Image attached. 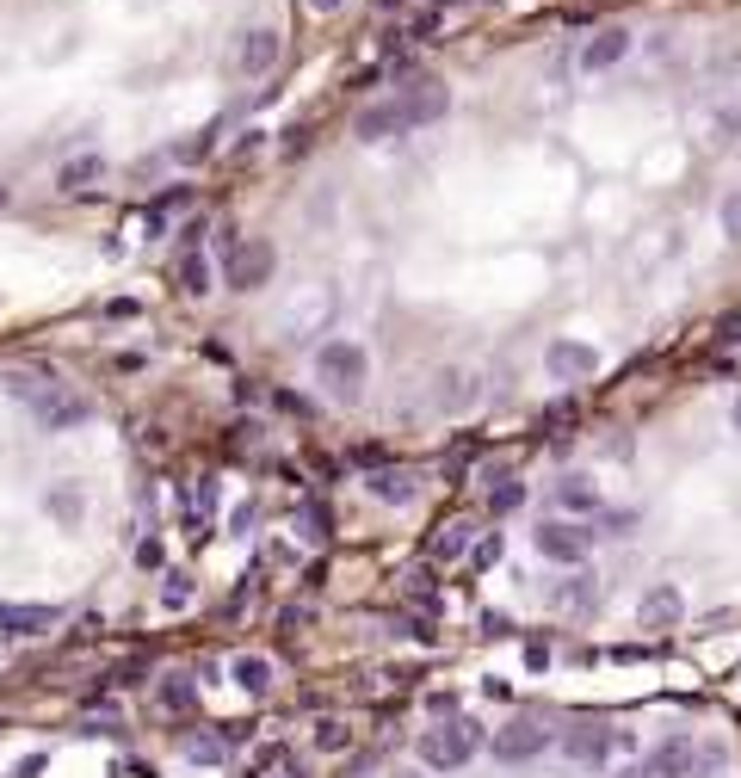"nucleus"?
<instances>
[{
  "mask_svg": "<svg viewBox=\"0 0 741 778\" xmlns=\"http://www.w3.org/2000/svg\"><path fill=\"white\" fill-rule=\"evenodd\" d=\"M297 519H303V538H328V532H334V519H328V507H322V501H303V507H297Z\"/></svg>",
  "mask_w": 741,
  "mask_h": 778,
  "instance_id": "cd10ccee",
  "label": "nucleus"
},
{
  "mask_svg": "<svg viewBox=\"0 0 741 778\" xmlns=\"http://www.w3.org/2000/svg\"><path fill=\"white\" fill-rule=\"evenodd\" d=\"M433 402H439V408H464V402H476V377H464V371H439Z\"/></svg>",
  "mask_w": 741,
  "mask_h": 778,
  "instance_id": "5701e85b",
  "label": "nucleus"
},
{
  "mask_svg": "<svg viewBox=\"0 0 741 778\" xmlns=\"http://www.w3.org/2000/svg\"><path fill=\"white\" fill-rule=\"evenodd\" d=\"M538 556L544 562H562V569H581L587 550H593V525H575V519H544L538 532H532Z\"/></svg>",
  "mask_w": 741,
  "mask_h": 778,
  "instance_id": "7ed1b4c3",
  "label": "nucleus"
},
{
  "mask_svg": "<svg viewBox=\"0 0 741 778\" xmlns=\"http://www.w3.org/2000/svg\"><path fill=\"white\" fill-rule=\"evenodd\" d=\"M735 433H741V402H735Z\"/></svg>",
  "mask_w": 741,
  "mask_h": 778,
  "instance_id": "ea45409f",
  "label": "nucleus"
},
{
  "mask_svg": "<svg viewBox=\"0 0 741 778\" xmlns=\"http://www.w3.org/2000/svg\"><path fill=\"white\" fill-rule=\"evenodd\" d=\"M525 507V482L519 476H494L488 482V513H519Z\"/></svg>",
  "mask_w": 741,
  "mask_h": 778,
  "instance_id": "b1692460",
  "label": "nucleus"
},
{
  "mask_svg": "<svg viewBox=\"0 0 741 778\" xmlns=\"http://www.w3.org/2000/svg\"><path fill=\"white\" fill-rule=\"evenodd\" d=\"M470 538H476V525L470 519H451V525H439V538L427 544V556L433 562H457V556H470Z\"/></svg>",
  "mask_w": 741,
  "mask_h": 778,
  "instance_id": "aec40b11",
  "label": "nucleus"
},
{
  "mask_svg": "<svg viewBox=\"0 0 741 778\" xmlns=\"http://www.w3.org/2000/svg\"><path fill=\"white\" fill-rule=\"evenodd\" d=\"M680 612H686V599H680V587H649L643 593V606H637V618H643V630H667V624H680Z\"/></svg>",
  "mask_w": 741,
  "mask_h": 778,
  "instance_id": "4468645a",
  "label": "nucleus"
},
{
  "mask_svg": "<svg viewBox=\"0 0 741 778\" xmlns=\"http://www.w3.org/2000/svg\"><path fill=\"white\" fill-rule=\"evenodd\" d=\"M272 272H278V247H272L266 235H247L235 254H229V285H235V291H266Z\"/></svg>",
  "mask_w": 741,
  "mask_h": 778,
  "instance_id": "20e7f679",
  "label": "nucleus"
},
{
  "mask_svg": "<svg viewBox=\"0 0 741 778\" xmlns=\"http://www.w3.org/2000/svg\"><path fill=\"white\" fill-rule=\"evenodd\" d=\"M396 99L408 105V118H414V130H420V124H439V118L451 112V93H445L439 81H414V87H402Z\"/></svg>",
  "mask_w": 741,
  "mask_h": 778,
  "instance_id": "f8f14e48",
  "label": "nucleus"
},
{
  "mask_svg": "<svg viewBox=\"0 0 741 778\" xmlns=\"http://www.w3.org/2000/svg\"><path fill=\"white\" fill-rule=\"evenodd\" d=\"M136 562H143V569H161L167 556H161V544H155V538H143V544H136Z\"/></svg>",
  "mask_w": 741,
  "mask_h": 778,
  "instance_id": "c9c22d12",
  "label": "nucleus"
},
{
  "mask_svg": "<svg viewBox=\"0 0 741 778\" xmlns=\"http://www.w3.org/2000/svg\"><path fill=\"white\" fill-rule=\"evenodd\" d=\"M278 778H303V772H297V766H285V772H278Z\"/></svg>",
  "mask_w": 741,
  "mask_h": 778,
  "instance_id": "58836bf2",
  "label": "nucleus"
},
{
  "mask_svg": "<svg viewBox=\"0 0 741 778\" xmlns=\"http://www.w3.org/2000/svg\"><path fill=\"white\" fill-rule=\"evenodd\" d=\"M44 513H50L56 525H81V519H87V488H81V482H50V488H44Z\"/></svg>",
  "mask_w": 741,
  "mask_h": 778,
  "instance_id": "dca6fc26",
  "label": "nucleus"
},
{
  "mask_svg": "<svg viewBox=\"0 0 741 778\" xmlns=\"http://www.w3.org/2000/svg\"><path fill=\"white\" fill-rule=\"evenodd\" d=\"M544 748H550V729L544 723H507V729H494V760H507V766L538 760Z\"/></svg>",
  "mask_w": 741,
  "mask_h": 778,
  "instance_id": "6e6552de",
  "label": "nucleus"
},
{
  "mask_svg": "<svg viewBox=\"0 0 741 778\" xmlns=\"http://www.w3.org/2000/svg\"><path fill=\"white\" fill-rule=\"evenodd\" d=\"M377 7H402V0H377Z\"/></svg>",
  "mask_w": 741,
  "mask_h": 778,
  "instance_id": "a19ab883",
  "label": "nucleus"
},
{
  "mask_svg": "<svg viewBox=\"0 0 741 778\" xmlns=\"http://www.w3.org/2000/svg\"><path fill=\"white\" fill-rule=\"evenodd\" d=\"M735 124H741V112H735Z\"/></svg>",
  "mask_w": 741,
  "mask_h": 778,
  "instance_id": "37998d69",
  "label": "nucleus"
},
{
  "mask_svg": "<svg viewBox=\"0 0 741 778\" xmlns=\"http://www.w3.org/2000/svg\"><path fill=\"white\" fill-rule=\"evenodd\" d=\"M346 741H352V729H346V723H334V717H328V723H315V748H322V754H340Z\"/></svg>",
  "mask_w": 741,
  "mask_h": 778,
  "instance_id": "7c9ffc66",
  "label": "nucleus"
},
{
  "mask_svg": "<svg viewBox=\"0 0 741 778\" xmlns=\"http://www.w3.org/2000/svg\"><path fill=\"white\" fill-rule=\"evenodd\" d=\"M272 62H278V31H241V44H235L241 75H266Z\"/></svg>",
  "mask_w": 741,
  "mask_h": 778,
  "instance_id": "2eb2a0df",
  "label": "nucleus"
},
{
  "mask_svg": "<svg viewBox=\"0 0 741 778\" xmlns=\"http://www.w3.org/2000/svg\"><path fill=\"white\" fill-rule=\"evenodd\" d=\"M315 383H322L334 402H359L365 383H371L365 346H359V340H328L322 352H315Z\"/></svg>",
  "mask_w": 741,
  "mask_h": 778,
  "instance_id": "f257e3e1",
  "label": "nucleus"
},
{
  "mask_svg": "<svg viewBox=\"0 0 741 778\" xmlns=\"http://www.w3.org/2000/svg\"><path fill=\"white\" fill-rule=\"evenodd\" d=\"M717 217H723V235H729V241H741V186L723 198V210H717Z\"/></svg>",
  "mask_w": 741,
  "mask_h": 778,
  "instance_id": "473e14b6",
  "label": "nucleus"
},
{
  "mask_svg": "<svg viewBox=\"0 0 741 778\" xmlns=\"http://www.w3.org/2000/svg\"><path fill=\"white\" fill-rule=\"evenodd\" d=\"M180 285H186L192 297L210 291V260H204V254H186V260H180Z\"/></svg>",
  "mask_w": 741,
  "mask_h": 778,
  "instance_id": "a878e982",
  "label": "nucleus"
},
{
  "mask_svg": "<svg viewBox=\"0 0 741 778\" xmlns=\"http://www.w3.org/2000/svg\"><path fill=\"white\" fill-rule=\"evenodd\" d=\"M309 7H315V13H340V7H346V0H309Z\"/></svg>",
  "mask_w": 741,
  "mask_h": 778,
  "instance_id": "4c0bfd02",
  "label": "nucleus"
},
{
  "mask_svg": "<svg viewBox=\"0 0 741 778\" xmlns=\"http://www.w3.org/2000/svg\"><path fill=\"white\" fill-rule=\"evenodd\" d=\"M593 599H599V587H593V575H569V581H562V587H556V606H569V612H587V606H593Z\"/></svg>",
  "mask_w": 741,
  "mask_h": 778,
  "instance_id": "393cba45",
  "label": "nucleus"
},
{
  "mask_svg": "<svg viewBox=\"0 0 741 778\" xmlns=\"http://www.w3.org/2000/svg\"><path fill=\"white\" fill-rule=\"evenodd\" d=\"M624 56H630V31L624 25H599L593 38L581 44V68L587 75H606V68H618Z\"/></svg>",
  "mask_w": 741,
  "mask_h": 778,
  "instance_id": "1a4fd4ad",
  "label": "nucleus"
},
{
  "mask_svg": "<svg viewBox=\"0 0 741 778\" xmlns=\"http://www.w3.org/2000/svg\"><path fill=\"white\" fill-rule=\"evenodd\" d=\"M569 760L575 766H606L612 760V748H618V729H599V723H587V729H569Z\"/></svg>",
  "mask_w": 741,
  "mask_h": 778,
  "instance_id": "9b49d317",
  "label": "nucleus"
},
{
  "mask_svg": "<svg viewBox=\"0 0 741 778\" xmlns=\"http://www.w3.org/2000/svg\"><path fill=\"white\" fill-rule=\"evenodd\" d=\"M698 772V741L692 735H674V741H661V748L637 766V772H624V778H692Z\"/></svg>",
  "mask_w": 741,
  "mask_h": 778,
  "instance_id": "0eeeda50",
  "label": "nucleus"
},
{
  "mask_svg": "<svg viewBox=\"0 0 741 778\" xmlns=\"http://www.w3.org/2000/svg\"><path fill=\"white\" fill-rule=\"evenodd\" d=\"M599 525H606V538H624V532H630V525H637V513H606V519H599Z\"/></svg>",
  "mask_w": 741,
  "mask_h": 778,
  "instance_id": "f704fd0d",
  "label": "nucleus"
},
{
  "mask_svg": "<svg viewBox=\"0 0 741 778\" xmlns=\"http://www.w3.org/2000/svg\"><path fill=\"white\" fill-rule=\"evenodd\" d=\"M186 754L204 760V766H217V760H229V741H223V735H192V741H186Z\"/></svg>",
  "mask_w": 741,
  "mask_h": 778,
  "instance_id": "bb28decb",
  "label": "nucleus"
},
{
  "mask_svg": "<svg viewBox=\"0 0 741 778\" xmlns=\"http://www.w3.org/2000/svg\"><path fill=\"white\" fill-rule=\"evenodd\" d=\"M50 624H56L50 606H13V599H0V636H38Z\"/></svg>",
  "mask_w": 741,
  "mask_h": 778,
  "instance_id": "f3484780",
  "label": "nucleus"
},
{
  "mask_svg": "<svg viewBox=\"0 0 741 778\" xmlns=\"http://www.w3.org/2000/svg\"><path fill=\"white\" fill-rule=\"evenodd\" d=\"M229 680H235L241 692L260 698V692L272 686V661H266V655H235V661H229Z\"/></svg>",
  "mask_w": 741,
  "mask_h": 778,
  "instance_id": "412c9836",
  "label": "nucleus"
},
{
  "mask_svg": "<svg viewBox=\"0 0 741 778\" xmlns=\"http://www.w3.org/2000/svg\"><path fill=\"white\" fill-rule=\"evenodd\" d=\"M278 408H285V414H297V420H309V402H303V396H291V389L278 396Z\"/></svg>",
  "mask_w": 741,
  "mask_h": 778,
  "instance_id": "e433bc0d",
  "label": "nucleus"
},
{
  "mask_svg": "<svg viewBox=\"0 0 741 778\" xmlns=\"http://www.w3.org/2000/svg\"><path fill=\"white\" fill-rule=\"evenodd\" d=\"M544 365H550V377H593L599 371V352L581 346V340H550Z\"/></svg>",
  "mask_w": 741,
  "mask_h": 778,
  "instance_id": "ddd939ff",
  "label": "nucleus"
},
{
  "mask_svg": "<svg viewBox=\"0 0 741 778\" xmlns=\"http://www.w3.org/2000/svg\"><path fill=\"white\" fill-rule=\"evenodd\" d=\"M204 155H210V130H204V136H192V143H180V149H173V161H186V167H192V161H204Z\"/></svg>",
  "mask_w": 741,
  "mask_h": 778,
  "instance_id": "72a5a7b5",
  "label": "nucleus"
},
{
  "mask_svg": "<svg viewBox=\"0 0 741 778\" xmlns=\"http://www.w3.org/2000/svg\"><path fill=\"white\" fill-rule=\"evenodd\" d=\"M556 507H569V513H599V488L587 476H562L556 482Z\"/></svg>",
  "mask_w": 741,
  "mask_h": 778,
  "instance_id": "4be33fe9",
  "label": "nucleus"
},
{
  "mask_svg": "<svg viewBox=\"0 0 741 778\" xmlns=\"http://www.w3.org/2000/svg\"><path fill=\"white\" fill-rule=\"evenodd\" d=\"M408 130H414V118H408L402 99H377V105H365V112L352 118V136H359V143H390V136H408Z\"/></svg>",
  "mask_w": 741,
  "mask_h": 778,
  "instance_id": "423d86ee",
  "label": "nucleus"
},
{
  "mask_svg": "<svg viewBox=\"0 0 741 778\" xmlns=\"http://www.w3.org/2000/svg\"><path fill=\"white\" fill-rule=\"evenodd\" d=\"M501 550H507V544H501V532H482V538H476V550H470V569H494V562H501Z\"/></svg>",
  "mask_w": 741,
  "mask_h": 778,
  "instance_id": "2f4dec72",
  "label": "nucleus"
},
{
  "mask_svg": "<svg viewBox=\"0 0 741 778\" xmlns=\"http://www.w3.org/2000/svg\"><path fill=\"white\" fill-rule=\"evenodd\" d=\"M476 754H482V729L470 717H451V723L420 735V766H433V772H457V766H470Z\"/></svg>",
  "mask_w": 741,
  "mask_h": 778,
  "instance_id": "f03ea898",
  "label": "nucleus"
},
{
  "mask_svg": "<svg viewBox=\"0 0 741 778\" xmlns=\"http://www.w3.org/2000/svg\"><path fill=\"white\" fill-rule=\"evenodd\" d=\"M155 704H161L167 717H186V711H198V680H186V674H161Z\"/></svg>",
  "mask_w": 741,
  "mask_h": 778,
  "instance_id": "6ab92c4d",
  "label": "nucleus"
},
{
  "mask_svg": "<svg viewBox=\"0 0 741 778\" xmlns=\"http://www.w3.org/2000/svg\"><path fill=\"white\" fill-rule=\"evenodd\" d=\"M0 204H7V192H0Z\"/></svg>",
  "mask_w": 741,
  "mask_h": 778,
  "instance_id": "79ce46f5",
  "label": "nucleus"
},
{
  "mask_svg": "<svg viewBox=\"0 0 741 778\" xmlns=\"http://www.w3.org/2000/svg\"><path fill=\"white\" fill-rule=\"evenodd\" d=\"M50 383H56V377H31V371H13V377H7V389H13L19 402H38V396H44Z\"/></svg>",
  "mask_w": 741,
  "mask_h": 778,
  "instance_id": "c756f323",
  "label": "nucleus"
},
{
  "mask_svg": "<svg viewBox=\"0 0 741 778\" xmlns=\"http://www.w3.org/2000/svg\"><path fill=\"white\" fill-rule=\"evenodd\" d=\"M161 606L167 612H186L192 606V581L186 575H161Z\"/></svg>",
  "mask_w": 741,
  "mask_h": 778,
  "instance_id": "c85d7f7f",
  "label": "nucleus"
},
{
  "mask_svg": "<svg viewBox=\"0 0 741 778\" xmlns=\"http://www.w3.org/2000/svg\"><path fill=\"white\" fill-rule=\"evenodd\" d=\"M365 494H371V501H383V507H408L414 494H420V482H414V470H402V464H383V470L365 476Z\"/></svg>",
  "mask_w": 741,
  "mask_h": 778,
  "instance_id": "9d476101",
  "label": "nucleus"
},
{
  "mask_svg": "<svg viewBox=\"0 0 741 778\" xmlns=\"http://www.w3.org/2000/svg\"><path fill=\"white\" fill-rule=\"evenodd\" d=\"M87 396H75V389H62V383H50L38 402H31V420H38L44 433H75V427H87Z\"/></svg>",
  "mask_w": 741,
  "mask_h": 778,
  "instance_id": "39448f33",
  "label": "nucleus"
},
{
  "mask_svg": "<svg viewBox=\"0 0 741 778\" xmlns=\"http://www.w3.org/2000/svg\"><path fill=\"white\" fill-rule=\"evenodd\" d=\"M105 180V155H75V161H62V173H56V186L68 192V198H81L87 186H99Z\"/></svg>",
  "mask_w": 741,
  "mask_h": 778,
  "instance_id": "a211bd4d",
  "label": "nucleus"
}]
</instances>
